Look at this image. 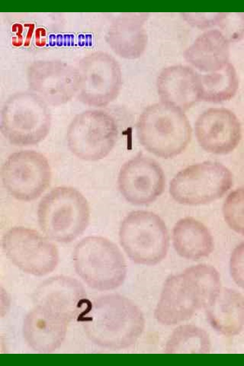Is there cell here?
<instances>
[{
	"label": "cell",
	"mask_w": 244,
	"mask_h": 366,
	"mask_svg": "<svg viewBox=\"0 0 244 366\" xmlns=\"http://www.w3.org/2000/svg\"><path fill=\"white\" fill-rule=\"evenodd\" d=\"M77 320L91 342L109 349H125L134 345L145 326L140 309L118 294L88 299Z\"/></svg>",
	"instance_id": "6da1fadb"
},
{
	"label": "cell",
	"mask_w": 244,
	"mask_h": 366,
	"mask_svg": "<svg viewBox=\"0 0 244 366\" xmlns=\"http://www.w3.org/2000/svg\"><path fill=\"white\" fill-rule=\"evenodd\" d=\"M220 289V274L213 266L200 264L187 268L165 280L155 317L165 325L187 320L205 308Z\"/></svg>",
	"instance_id": "7a4b0ae2"
},
{
	"label": "cell",
	"mask_w": 244,
	"mask_h": 366,
	"mask_svg": "<svg viewBox=\"0 0 244 366\" xmlns=\"http://www.w3.org/2000/svg\"><path fill=\"white\" fill-rule=\"evenodd\" d=\"M136 133L146 150L167 159L178 156L187 148L192 129L184 111L160 102L142 112L137 122Z\"/></svg>",
	"instance_id": "3957f363"
},
{
	"label": "cell",
	"mask_w": 244,
	"mask_h": 366,
	"mask_svg": "<svg viewBox=\"0 0 244 366\" xmlns=\"http://www.w3.org/2000/svg\"><path fill=\"white\" fill-rule=\"evenodd\" d=\"M89 207L78 190L68 186L52 189L40 200L37 209L39 225L49 238L62 243L74 240L88 226Z\"/></svg>",
	"instance_id": "277c9868"
},
{
	"label": "cell",
	"mask_w": 244,
	"mask_h": 366,
	"mask_svg": "<svg viewBox=\"0 0 244 366\" xmlns=\"http://www.w3.org/2000/svg\"><path fill=\"white\" fill-rule=\"evenodd\" d=\"M74 269L90 288L109 291L119 287L127 275V265L118 247L105 237L89 236L75 247Z\"/></svg>",
	"instance_id": "5b68a950"
},
{
	"label": "cell",
	"mask_w": 244,
	"mask_h": 366,
	"mask_svg": "<svg viewBox=\"0 0 244 366\" xmlns=\"http://www.w3.org/2000/svg\"><path fill=\"white\" fill-rule=\"evenodd\" d=\"M51 116L48 105L31 91L15 93L6 100L1 116V130L11 144L36 145L48 134Z\"/></svg>",
	"instance_id": "8992f818"
},
{
	"label": "cell",
	"mask_w": 244,
	"mask_h": 366,
	"mask_svg": "<svg viewBox=\"0 0 244 366\" xmlns=\"http://www.w3.org/2000/svg\"><path fill=\"white\" fill-rule=\"evenodd\" d=\"M119 236L124 250L136 264L154 265L167 254L168 230L164 221L154 212H130L121 222Z\"/></svg>",
	"instance_id": "52a82bcc"
},
{
	"label": "cell",
	"mask_w": 244,
	"mask_h": 366,
	"mask_svg": "<svg viewBox=\"0 0 244 366\" xmlns=\"http://www.w3.org/2000/svg\"><path fill=\"white\" fill-rule=\"evenodd\" d=\"M119 133L118 123L112 114L100 109L86 110L76 115L70 124L67 144L77 158L96 161L109 154Z\"/></svg>",
	"instance_id": "ba28073f"
},
{
	"label": "cell",
	"mask_w": 244,
	"mask_h": 366,
	"mask_svg": "<svg viewBox=\"0 0 244 366\" xmlns=\"http://www.w3.org/2000/svg\"><path fill=\"white\" fill-rule=\"evenodd\" d=\"M232 182V173L226 166L206 161L179 171L170 181L169 192L179 204H204L223 196L231 188Z\"/></svg>",
	"instance_id": "9c48e42d"
},
{
	"label": "cell",
	"mask_w": 244,
	"mask_h": 366,
	"mask_svg": "<svg viewBox=\"0 0 244 366\" xmlns=\"http://www.w3.org/2000/svg\"><path fill=\"white\" fill-rule=\"evenodd\" d=\"M79 87L76 95L83 104L104 107L118 96L122 86V72L111 54L96 51L81 58L76 66Z\"/></svg>",
	"instance_id": "30bf717a"
},
{
	"label": "cell",
	"mask_w": 244,
	"mask_h": 366,
	"mask_svg": "<svg viewBox=\"0 0 244 366\" xmlns=\"http://www.w3.org/2000/svg\"><path fill=\"white\" fill-rule=\"evenodd\" d=\"M2 245L12 263L27 274L45 276L58 265L59 254L55 245L34 229L12 227L4 234Z\"/></svg>",
	"instance_id": "8fae6325"
},
{
	"label": "cell",
	"mask_w": 244,
	"mask_h": 366,
	"mask_svg": "<svg viewBox=\"0 0 244 366\" xmlns=\"http://www.w3.org/2000/svg\"><path fill=\"white\" fill-rule=\"evenodd\" d=\"M1 178L7 192L15 199L28 202L38 198L48 188L51 170L42 154L25 150L11 154L4 162Z\"/></svg>",
	"instance_id": "7c38bea8"
},
{
	"label": "cell",
	"mask_w": 244,
	"mask_h": 366,
	"mask_svg": "<svg viewBox=\"0 0 244 366\" xmlns=\"http://www.w3.org/2000/svg\"><path fill=\"white\" fill-rule=\"evenodd\" d=\"M29 90L48 106H58L76 96L79 77L76 67L58 59L32 63L26 72Z\"/></svg>",
	"instance_id": "4fadbf2b"
},
{
	"label": "cell",
	"mask_w": 244,
	"mask_h": 366,
	"mask_svg": "<svg viewBox=\"0 0 244 366\" xmlns=\"http://www.w3.org/2000/svg\"><path fill=\"white\" fill-rule=\"evenodd\" d=\"M165 183V174L159 163L141 154L122 165L117 177L120 194L135 205L154 202L164 192Z\"/></svg>",
	"instance_id": "5bb4252c"
},
{
	"label": "cell",
	"mask_w": 244,
	"mask_h": 366,
	"mask_svg": "<svg viewBox=\"0 0 244 366\" xmlns=\"http://www.w3.org/2000/svg\"><path fill=\"white\" fill-rule=\"evenodd\" d=\"M88 299L82 284L70 276L56 275L41 283L33 294L35 306H40L69 323L77 318Z\"/></svg>",
	"instance_id": "9a60e30c"
},
{
	"label": "cell",
	"mask_w": 244,
	"mask_h": 366,
	"mask_svg": "<svg viewBox=\"0 0 244 366\" xmlns=\"http://www.w3.org/2000/svg\"><path fill=\"white\" fill-rule=\"evenodd\" d=\"M195 132L202 149L217 155L231 152L238 145L241 136L238 118L225 108H211L202 112L195 123Z\"/></svg>",
	"instance_id": "2e32d148"
},
{
	"label": "cell",
	"mask_w": 244,
	"mask_h": 366,
	"mask_svg": "<svg viewBox=\"0 0 244 366\" xmlns=\"http://www.w3.org/2000/svg\"><path fill=\"white\" fill-rule=\"evenodd\" d=\"M148 17L147 13H121L112 20L105 40L116 55L134 59L143 54L148 42L144 25Z\"/></svg>",
	"instance_id": "e0dca14e"
},
{
	"label": "cell",
	"mask_w": 244,
	"mask_h": 366,
	"mask_svg": "<svg viewBox=\"0 0 244 366\" xmlns=\"http://www.w3.org/2000/svg\"><path fill=\"white\" fill-rule=\"evenodd\" d=\"M69 323L52 312L35 306L25 316L22 334L27 345L41 353H50L64 342Z\"/></svg>",
	"instance_id": "ac0fdd59"
},
{
	"label": "cell",
	"mask_w": 244,
	"mask_h": 366,
	"mask_svg": "<svg viewBox=\"0 0 244 366\" xmlns=\"http://www.w3.org/2000/svg\"><path fill=\"white\" fill-rule=\"evenodd\" d=\"M200 74L190 67L175 65L162 70L157 80L161 102L185 111L199 101Z\"/></svg>",
	"instance_id": "d6986e66"
},
{
	"label": "cell",
	"mask_w": 244,
	"mask_h": 366,
	"mask_svg": "<svg viewBox=\"0 0 244 366\" xmlns=\"http://www.w3.org/2000/svg\"><path fill=\"white\" fill-rule=\"evenodd\" d=\"M207 320L218 332L233 336L244 329V296L230 288H221L204 308Z\"/></svg>",
	"instance_id": "ffe728a7"
},
{
	"label": "cell",
	"mask_w": 244,
	"mask_h": 366,
	"mask_svg": "<svg viewBox=\"0 0 244 366\" xmlns=\"http://www.w3.org/2000/svg\"><path fill=\"white\" fill-rule=\"evenodd\" d=\"M183 56L201 72H216L229 63V42L220 30L210 29L199 36L185 50Z\"/></svg>",
	"instance_id": "44dd1931"
},
{
	"label": "cell",
	"mask_w": 244,
	"mask_h": 366,
	"mask_svg": "<svg viewBox=\"0 0 244 366\" xmlns=\"http://www.w3.org/2000/svg\"><path fill=\"white\" fill-rule=\"evenodd\" d=\"M174 248L181 257L196 260L209 256L214 249L213 237L207 228L192 217L179 220L172 232Z\"/></svg>",
	"instance_id": "7402d4cb"
},
{
	"label": "cell",
	"mask_w": 244,
	"mask_h": 366,
	"mask_svg": "<svg viewBox=\"0 0 244 366\" xmlns=\"http://www.w3.org/2000/svg\"><path fill=\"white\" fill-rule=\"evenodd\" d=\"M238 88V79L235 69L229 63L220 70L200 74L199 100L210 103L226 101L235 96Z\"/></svg>",
	"instance_id": "603a6c76"
},
{
	"label": "cell",
	"mask_w": 244,
	"mask_h": 366,
	"mask_svg": "<svg viewBox=\"0 0 244 366\" xmlns=\"http://www.w3.org/2000/svg\"><path fill=\"white\" fill-rule=\"evenodd\" d=\"M210 343L203 329L191 324L176 327L169 338L166 353H208Z\"/></svg>",
	"instance_id": "cb8c5ba5"
},
{
	"label": "cell",
	"mask_w": 244,
	"mask_h": 366,
	"mask_svg": "<svg viewBox=\"0 0 244 366\" xmlns=\"http://www.w3.org/2000/svg\"><path fill=\"white\" fill-rule=\"evenodd\" d=\"M225 220L235 232L244 235V187L231 192L223 208Z\"/></svg>",
	"instance_id": "d4e9b609"
},
{
	"label": "cell",
	"mask_w": 244,
	"mask_h": 366,
	"mask_svg": "<svg viewBox=\"0 0 244 366\" xmlns=\"http://www.w3.org/2000/svg\"><path fill=\"white\" fill-rule=\"evenodd\" d=\"M218 25L229 42L244 38V13H222Z\"/></svg>",
	"instance_id": "484cf974"
},
{
	"label": "cell",
	"mask_w": 244,
	"mask_h": 366,
	"mask_svg": "<svg viewBox=\"0 0 244 366\" xmlns=\"http://www.w3.org/2000/svg\"><path fill=\"white\" fill-rule=\"evenodd\" d=\"M230 272L234 282L244 289V241L238 245L232 252Z\"/></svg>",
	"instance_id": "4316f807"
},
{
	"label": "cell",
	"mask_w": 244,
	"mask_h": 366,
	"mask_svg": "<svg viewBox=\"0 0 244 366\" xmlns=\"http://www.w3.org/2000/svg\"><path fill=\"white\" fill-rule=\"evenodd\" d=\"M222 13H182V18L190 25L205 29L218 25Z\"/></svg>",
	"instance_id": "83f0119b"
}]
</instances>
